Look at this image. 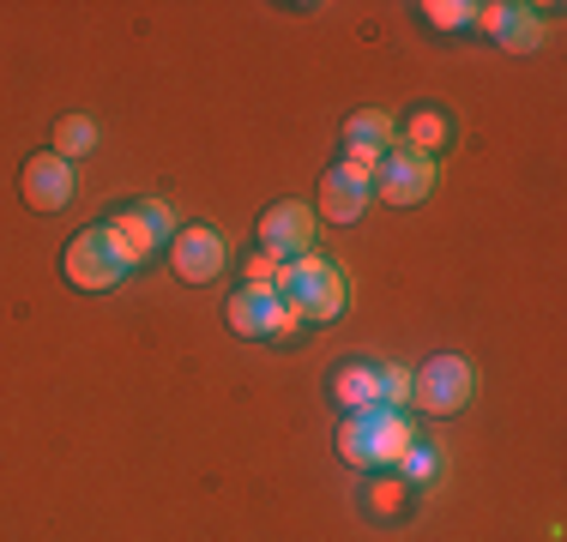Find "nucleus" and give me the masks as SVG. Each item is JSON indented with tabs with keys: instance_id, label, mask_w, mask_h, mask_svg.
<instances>
[{
	"instance_id": "16",
	"label": "nucleus",
	"mask_w": 567,
	"mask_h": 542,
	"mask_svg": "<svg viewBox=\"0 0 567 542\" xmlns=\"http://www.w3.org/2000/svg\"><path fill=\"white\" fill-rule=\"evenodd\" d=\"M374 404L381 410H404L411 404V368L404 362H374Z\"/></svg>"
},
{
	"instance_id": "20",
	"label": "nucleus",
	"mask_w": 567,
	"mask_h": 542,
	"mask_svg": "<svg viewBox=\"0 0 567 542\" xmlns=\"http://www.w3.org/2000/svg\"><path fill=\"white\" fill-rule=\"evenodd\" d=\"M471 12H477L471 0H429V7H423V19L435 24V31H465V24H471Z\"/></svg>"
},
{
	"instance_id": "7",
	"label": "nucleus",
	"mask_w": 567,
	"mask_h": 542,
	"mask_svg": "<svg viewBox=\"0 0 567 542\" xmlns=\"http://www.w3.org/2000/svg\"><path fill=\"white\" fill-rule=\"evenodd\" d=\"M435 187H441V163L404 152V145H393V152L381 157V169H374V194H381L386 206H423Z\"/></svg>"
},
{
	"instance_id": "2",
	"label": "nucleus",
	"mask_w": 567,
	"mask_h": 542,
	"mask_svg": "<svg viewBox=\"0 0 567 542\" xmlns=\"http://www.w3.org/2000/svg\"><path fill=\"white\" fill-rule=\"evenodd\" d=\"M411 446H416V428L404 410H357L339 428V458L357 470H393Z\"/></svg>"
},
{
	"instance_id": "3",
	"label": "nucleus",
	"mask_w": 567,
	"mask_h": 542,
	"mask_svg": "<svg viewBox=\"0 0 567 542\" xmlns=\"http://www.w3.org/2000/svg\"><path fill=\"white\" fill-rule=\"evenodd\" d=\"M61 271H66V283L73 290H85V295H103V290H115L121 278H127V260H121V248H115V236H110V223H91V229H79L73 241H66V253H61Z\"/></svg>"
},
{
	"instance_id": "11",
	"label": "nucleus",
	"mask_w": 567,
	"mask_h": 542,
	"mask_svg": "<svg viewBox=\"0 0 567 542\" xmlns=\"http://www.w3.org/2000/svg\"><path fill=\"white\" fill-rule=\"evenodd\" d=\"M369 199H374V169H362V163H339V169L320 175V217L327 223H357L369 211Z\"/></svg>"
},
{
	"instance_id": "17",
	"label": "nucleus",
	"mask_w": 567,
	"mask_h": 542,
	"mask_svg": "<svg viewBox=\"0 0 567 542\" xmlns=\"http://www.w3.org/2000/svg\"><path fill=\"white\" fill-rule=\"evenodd\" d=\"M85 152H97V121H85V115H61L55 121V157H85Z\"/></svg>"
},
{
	"instance_id": "19",
	"label": "nucleus",
	"mask_w": 567,
	"mask_h": 542,
	"mask_svg": "<svg viewBox=\"0 0 567 542\" xmlns=\"http://www.w3.org/2000/svg\"><path fill=\"white\" fill-rule=\"evenodd\" d=\"M404 494H411V488H404L393 470H381V477L369 482V512H374V519H399V512H404Z\"/></svg>"
},
{
	"instance_id": "13",
	"label": "nucleus",
	"mask_w": 567,
	"mask_h": 542,
	"mask_svg": "<svg viewBox=\"0 0 567 542\" xmlns=\"http://www.w3.org/2000/svg\"><path fill=\"white\" fill-rule=\"evenodd\" d=\"M399 145V121L386 108H357L344 121V163H362V169H381V157Z\"/></svg>"
},
{
	"instance_id": "21",
	"label": "nucleus",
	"mask_w": 567,
	"mask_h": 542,
	"mask_svg": "<svg viewBox=\"0 0 567 542\" xmlns=\"http://www.w3.org/2000/svg\"><path fill=\"white\" fill-rule=\"evenodd\" d=\"M272 278H278V260H272V253H254L248 278H241V283H266V290H272Z\"/></svg>"
},
{
	"instance_id": "14",
	"label": "nucleus",
	"mask_w": 567,
	"mask_h": 542,
	"mask_svg": "<svg viewBox=\"0 0 567 542\" xmlns=\"http://www.w3.org/2000/svg\"><path fill=\"white\" fill-rule=\"evenodd\" d=\"M399 145H404V152H416V157H435L441 163V152L453 145V121L441 115V108H416V115L399 127Z\"/></svg>"
},
{
	"instance_id": "6",
	"label": "nucleus",
	"mask_w": 567,
	"mask_h": 542,
	"mask_svg": "<svg viewBox=\"0 0 567 542\" xmlns=\"http://www.w3.org/2000/svg\"><path fill=\"white\" fill-rule=\"evenodd\" d=\"M224 320H229V332H241V337H296L302 332V320H296L290 308L278 302V290H266V283H241L224 302Z\"/></svg>"
},
{
	"instance_id": "18",
	"label": "nucleus",
	"mask_w": 567,
	"mask_h": 542,
	"mask_svg": "<svg viewBox=\"0 0 567 542\" xmlns=\"http://www.w3.org/2000/svg\"><path fill=\"white\" fill-rule=\"evenodd\" d=\"M393 477H399L404 488L435 482V477H441V452H435V446H411V452H404L399 465H393Z\"/></svg>"
},
{
	"instance_id": "4",
	"label": "nucleus",
	"mask_w": 567,
	"mask_h": 542,
	"mask_svg": "<svg viewBox=\"0 0 567 542\" xmlns=\"http://www.w3.org/2000/svg\"><path fill=\"white\" fill-rule=\"evenodd\" d=\"M103 223H110V236H115V248L127 265H145L152 253H169V241H175V217H169V206H157V199H133V206H121L115 217H103Z\"/></svg>"
},
{
	"instance_id": "5",
	"label": "nucleus",
	"mask_w": 567,
	"mask_h": 542,
	"mask_svg": "<svg viewBox=\"0 0 567 542\" xmlns=\"http://www.w3.org/2000/svg\"><path fill=\"white\" fill-rule=\"evenodd\" d=\"M471 386H477V374H471V362H458V356H429L423 368H411V404L429 410V416L465 410Z\"/></svg>"
},
{
	"instance_id": "10",
	"label": "nucleus",
	"mask_w": 567,
	"mask_h": 542,
	"mask_svg": "<svg viewBox=\"0 0 567 542\" xmlns=\"http://www.w3.org/2000/svg\"><path fill=\"white\" fill-rule=\"evenodd\" d=\"M169 265H175V278H187V283H212L229 265V248H224L218 229L187 223V229H175V241H169Z\"/></svg>"
},
{
	"instance_id": "1",
	"label": "nucleus",
	"mask_w": 567,
	"mask_h": 542,
	"mask_svg": "<svg viewBox=\"0 0 567 542\" xmlns=\"http://www.w3.org/2000/svg\"><path fill=\"white\" fill-rule=\"evenodd\" d=\"M272 290L302 325H327V320H339L350 308V278L332 260H320V253H296V260H284Z\"/></svg>"
},
{
	"instance_id": "8",
	"label": "nucleus",
	"mask_w": 567,
	"mask_h": 542,
	"mask_svg": "<svg viewBox=\"0 0 567 542\" xmlns=\"http://www.w3.org/2000/svg\"><path fill=\"white\" fill-rule=\"evenodd\" d=\"M260 253H272V260H296V253H315V211L302 206V199H278V206L260 211Z\"/></svg>"
},
{
	"instance_id": "12",
	"label": "nucleus",
	"mask_w": 567,
	"mask_h": 542,
	"mask_svg": "<svg viewBox=\"0 0 567 542\" xmlns=\"http://www.w3.org/2000/svg\"><path fill=\"white\" fill-rule=\"evenodd\" d=\"M19 194L31 211H66V199H73V163L55 152H37L19 175Z\"/></svg>"
},
{
	"instance_id": "15",
	"label": "nucleus",
	"mask_w": 567,
	"mask_h": 542,
	"mask_svg": "<svg viewBox=\"0 0 567 542\" xmlns=\"http://www.w3.org/2000/svg\"><path fill=\"white\" fill-rule=\"evenodd\" d=\"M332 398H339L350 416H357V410H381V404H374V362H350V368L332 374Z\"/></svg>"
},
{
	"instance_id": "9",
	"label": "nucleus",
	"mask_w": 567,
	"mask_h": 542,
	"mask_svg": "<svg viewBox=\"0 0 567 542\" xmlns=\"http://www.w3.org/2000/svg\"><path fill=\"white\" fill-rule=\"evenodd\" d=\"M471 31H483L489 43H502L513 54H532L537 43H544V12L519 7V0H489V7L471 12Z\"/></svg>"
}]
</instances>
